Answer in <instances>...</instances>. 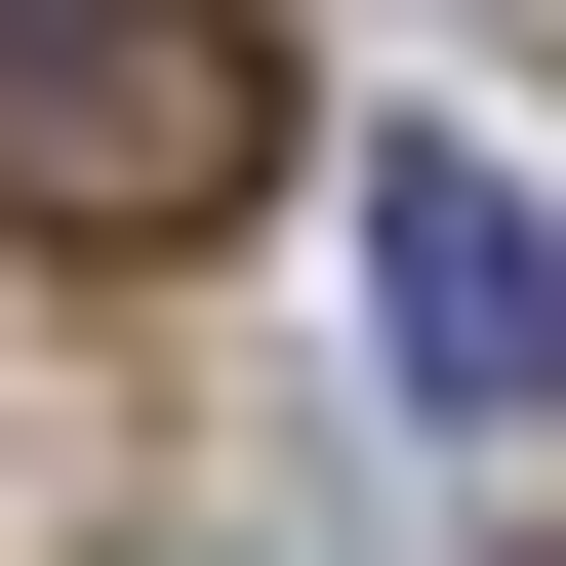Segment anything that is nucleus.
Returning <instances> with one entry per match:
<instances>
[{
  "label": "nucleus",
  "instance_id": "1",
  "mask_svg": "<svg viewBox=\"0 0 566 566\" xmlns=\"http://www.w3.org/2000/svg\"><path fill=\"white\" fill-rule=\"evenodd\" d=\"M243 163H283L243 0H0V243H202Z\"/></svg>",
  "mask_w": 566,
  "mask_h": 566
},
{
  "label": "nucleus",
  "instance_id": "2",
  "mask_svg": "<svg viewBox=\"0 0 566 566\" xmlns=\"http://www.w3.org/2000/svg\"><path fill=\"white\" fill-rule=\"evenodd\" d=\"M365 365L446 405V446H566V202L485 163V122H405V163H365Z\"/></svg>",
  "mask_w": 566,
  "mask_h": 566
}]
</instances>
